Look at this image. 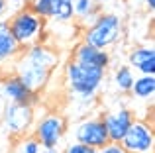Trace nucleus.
Wrapping results in <instances>:
<instances>
[{
  "mask_svg": "<svg viewBox=\"0 0 155 153\" xmlns=\"http://www.w3.org/2000/svg\"><path fill=\"white\" fill-rule=\"evenodd\" d=\"M73 61H81V63H91V65H98V67H108L110 65V55L104 49H96V47L88 45V43H79L73 51Z\"/></svg>",
  "mask_w": 155,
  "mask_h": 153,
  "instance_id": "ddd939ff",
  "label": "nucleus"
},
{
  "mask_svg": "<svg viewBox=\"0 0 155 153\" xmlns=\"http://www.w3.org/2000/svg\"><path fill=\"white\" fill-rule=\"evenodd\" d=\"M63 153H96V149H94V147L84 145V143L73 142V143H69V145L63 149Z\"/></svg>",
  "mask_w": 155,
  "mask_h": 153,
  "instance_id": "412c9836",
  "label": "nucleus"
},
{
  "mask_svg": "<svg viewBox=\"0 0 155 153\" xmlns=\"http://www.w3.org/2000/svg\"><path fill=\"white\" fill-rule=\"evenodd\" d=\"M145 6H147L149 10L153 12V8H155V0H145Z\"/></svg>",
  "mask_w": 155,
  "mask_h": 153,
  "instance_id": "393cba45",
  "label": "nucleus"
},
{
  "mask_svg": "<svg viewBox=\"0 0 155 153\" xmlns=\"http://www.w3.org/2000/svg\"><path fill=\"white\" fill-rule=\"evenodd\" d=\"M96 153H128V151L122 147L120 142H108L106 145L98 147V149H96Z\"/></svg>",
  "mask_w": 155,
  "mask_h": 153,
  "instance_id": "4be33fe9",
  "label": "nucleus"
},
{
  "mask_svg": "<svg viewBox=\"0 0 155 153\" xmlns=\"http://www.w3.org/2000/svg\"><path fill=\"white\" fill-rule=\"evenodd\" d=\"M2 124L10 135H26L34 128V106L26 102H10L2 114Z\"/></svg>",
  "mask_w": 155,
  "mask_h": 153,
  "instance_id": "20e7f679",
  "label": "nucleus"
},
{
  "mask_svg": "<svg viewBox=\"0 0 155 153\" xmlns=\"http://www.w3.org/2000/svg\"><path fill=\"white\" fill-rule=\"evenodd\" d=\"M6 2H12V4H18V2H26V0H6Z\"/></svg>",
  "mask_w": 155,
  "mask_h": 153,
  "instance_id": "a878e982",
  "label": "nucleus"
},
{
  "mask_svg": "<svg viewBox=\"0 0 155 153\" xmlns=\"http://www.w3.org/2000/svg\"><path fill=\"white\" fill-rule=\"evenodd\" d=\"M134 79H136V75H134V71L130 69V65L118 67V69L114 71V75H112L114 88L120 90V92H130L132 90V84H134Z\"/></svg>",
  "mask_w": 155,
  "mask_h": 153,
  "instance_id": "f3484780",
  "label": "nucleus"
},
{
  "mask_svg": "<svg viewBox=\"0 0 155 153\" xmlns=\"http://www.w3.org/2000/svg\"><path fill=\"white\" fill-rule=\"evenodd\" d=\"M102 118V124L108 134V142H122L124 134L128 132V128L132 126V122L136 120L134 112L130 108H116L112 112H106Z\"/></svg>",
  "mask_w": 155,
  "mask_h": 153,
  "instance_id": "1a4fd4ad",
  "label": "nucleus"
},
{
  "mask_svg": "<svg viewBox=\"0 0 155 153\" xmlns=\"http://www.w3.org/2000/svg\"><path fill=\"white\" fill-rule=\"evenodd\" d=\"M106 76V69L91 63L69 61L65 65V83L67 88L81 100H92L100 90Z\"/></svg>",
  "mask_w": 155,
  "mask_h": 153,
  "instance_id": "f257e3e1",
  "label": "nucleus"
},
{
  "mask_svg": "<svg viewBox=\"0 0 155 153\" xmlns=\"http://www.w3.org/2000/svg\"><path fill=\"white\" fill-rule=\"evenodd\" d=\"M22 51L18 41L8 30V22H0V63H6L10 59H16Z\"/></svg>",
  "mask_w": 155,
  "mask_h": 153,
  "instance_id": "4468645a",
  "label": "nucleus"
},
{
  "mask_svg": "<svg viewBox=\"0 0 155 153\" xmlns=\"http://www.w3.org/2000/svg\"><path fill=\"white\" fill-rule=\"evenodd\" d=\"M41 149V145H39V142L31 135V138H24L20 139L18 147H16V153H39Z\"/></svg>",
  "mask_w": 155,
  "mask_h": 153,
  "instance_id": "aec40b11",
  "label": "nucleus"
},
{
  "mask_svg": "<svg viewBox=\"0 0 155 153\" xmlns=\"http://www.w3.org/2000/svg\"><path fill=\"white\" fill-rule=\"evenodd\" d=\"M22 55L26 59H30V61L45 67V69H49V71H53L57 65H59V55H57V51L53 49V47L45 45V43H41V41L34 43V45H28Z\"/></svg>",
  "mask_w": 155,
  "mask_h": 153,
  "instance_id": "f8f14e48",
  "label": "nucleus"
},
{
  "mask_svg": "<svg viewBox=\"0 0 155 153\" xmlns=\"http://www.w3.org/2000/svg\"><path fill=\"white\" fill-rule=\"evenodd\" d=\"M39 153H63V151L59 149V145H55V147H41Z\"/></svg>",
  "mask_w": 155,
  "mask_h": 153,
  "instance_id": "5701e85b",
  "label": "nucleus"
},
{
  "mask_svg": "<svg viewBox=\"0 0 155 153\" xmlns=\"http://www.w3.org/2000/svg\"><path fill=\"white\" fill-rule=\"evenodd\" d=\"M6 8H8V2H6V0H0V16H4Z\"/></svg>",
  "mask_w": 155,
  "mask_h": 153,
  "instance_id": "b1692460",
  "label": "nucleus"
},
{
  "mask_svg": "<svg viewBox=\"0 0 155 153\" xmlns=\"http://www.w3.org/2000/svg\"><path fill=\"white\" fill-rule=\"evenodd\" d=\"M132 92L136 100H151L155 96V75H140L134 79Z\"/></svg>",
  "mask_w": 155,
  "mask_h": 153,
  "instance_id": "dca6fc26",
  "label": "nucleus"
},
{
  "mask_svg": "<svg viewBox=\"0 0 155 153\" xmlns=\"http://www.w3.org/2000/svg\"><path fill=\"white\" fill-rule=\"evenodd\" d=\"M130 69L140 75H155V49L153 45L134 47L128 55Z\"/></svg>",
  "mask_w": 155,
  "mask_h": 153,
  "instance_id": "9d476101",
  "label": "nucleus"
},
{
  "mask_svg": "<svg viewBox=\"0 0 155 153\" xmlns=\"http://www.w3.org/2000/svg\"><path fill=\"white\" fill-rule=\"evenodd\" d=\"M122 34H124V26H122V18L118 14H110V12H100V16L84 28L83 31V41L88 45L96 47V49H110L120 41Z\"/></svg>",
  "mask_w": 155,
  "mask_h": 153,
  "instance_id": "f03ea898",
  "label": "nucleus"
},
{
  "mask_svg": "<svg viewBox=\"0 0 155 153\" xmlns=\"http://www.w3.org/2000/svg\"><path fill=\"white\" fill-rule=\"evenodd\" d=\"M51 20L59 24H71L75 20V12H73V0H57L55 8H53Z\"/></svg>",
  "mask_w": 155,
  "mask_h": 153,
  "instance_id": "a211bd4d",
  "label": "nucleus"
},
{
  "mask_svg": "<svg viewBox=\"0 0 155 153\" xmlns=\"http://www.w3.org/2000/svg\"><path fill=\"white\" fill-rule=\"evenodd\" d=\"M55 2L57 0H31L30 8L31 12L39 16L43 20H51V14H53V8H55Z\"/></svg>",
  "mask_w": 155,
  "mask_h": 153,
  "instance_id": "6ab92c4d",
  "label": "nucleus"
},
{
  "mask_svg": "<svg viewBox=\"0 0 155 153\" xmlns=\"http://www.w3.org/2000/svg\"><path fill=\"white\" fill-rule=\"evenodd\" d=\"M65 132H67V120L61 114H47L35 124L34 138L39 142L41 147H55L61 143Z\"/></svg>",
  "mask_w": 155,
  "mask_h": 153,
  "instance_id": "423d86ee",
  "label": "nucleus"
},
{
  "mask_svg": "<svg viewBox=\"0 0 155 153\" xmlns=\"http://www.w3.org/2000/svg\"><path fill=\"white\" fill-rule=\"evenodd\" d=\"M2 96L8 102H18V104H34L35 102V92H31L18 76H8L2 83Z\"/></svg>",
  "mask_w": 155,
  "mask_h": 153,
  "instance_id": "9b49d317",
  "label": "nucleus"
},
{
  "mask_svg": "<svg viewBox=\"0 0 155 153\" xmlns=\"http://www.w3.org/2000/svg\"><path fill=\"white\" fill-rule=\"evenodd\" d=\"M73 138H75V142L94 147V149L108 143V134H106L102 118H87L79 122L73 130Z\"/></svg>",
  "mask_w": 155,
  "mask_h": 153,
  "instance_id": "6e6552de",
  "label": "nucleus"
},
{
  "mask_svg": "<svg viewBox=\"0 0 155 153\" xmlns=\"http://www.w3.org/2000/svg\"><path fill=\"white\" fill-rule=\"evenodd\" d=\"M96 4H102V2H112V0H94Z\"/></svg>",
  "mask_w": 155,
  "mask_h": 153,
  "instance_id": "bb28decb",
  "label": "nucleus"
},
{
  "mask_svg": "<svg viewBox=\"0 0 155 153\" xmlns=\"http://www.w3.org/2000/svg\"><path fill=\"white\" fill-rule=\"evenodd\" d=\"M73 12H75V18L83 26H91L102 10L98 8L94 0H73Z\"/></svg>",
  "mask_w": 155,
  "mask_h": 153,
  "instance_id": "2eb2a0df",
  "label": "nucleus"
},
{
  "mask_svg": "<svg viewBox=\"0 0 155 153\" xmlns=\"http://www.w3.org/2000/svg\"><path fill=\"white\" fill-rule=\"evenodd\" d=\"M120 143L128 153H153V128L143 120H134Z\"/></svg>",
  "mask_w": 155,
  "mask_h": 153,
  "instance_id": "39448f33",
  "label": "nucleus"
},
{
  "mask_svg": "<svg viewBox=\"0 0 155 153\" xmlns=\"http://www.w3.org/2000/svg\"><path fill=\"white\" fill-rule=\"evenodd\" d=\"M8 30L20 47H28L41 41V37L45 35V20L31 12V8H24L10 18Z\"/></svg>",
  "mask_w": 155,
  "mask_h": 153,
  "instance_id": "7ed1b4c3",
  "label": "nucleus"
},
{
  "mask_svg": "<svg viewBox=\"0 0 155 153\" xmlns=\"http://www.w3.org/2000/svg\"><path fill=\"white\" fill-rule=\"evenodd\" d=\"M51 73L53 71L45 69V67L38 65V63H34V61H30V59H26L22 53L18 55L16 76H18L31 92L43 90V88L47 86V83H49V79H51Z\"/></svg>",
  "mask_w": 155,
  "mask_h": 153,
  "instance_id": "0eeeda50",
  "label": "nucleus"
}]
</instances>
